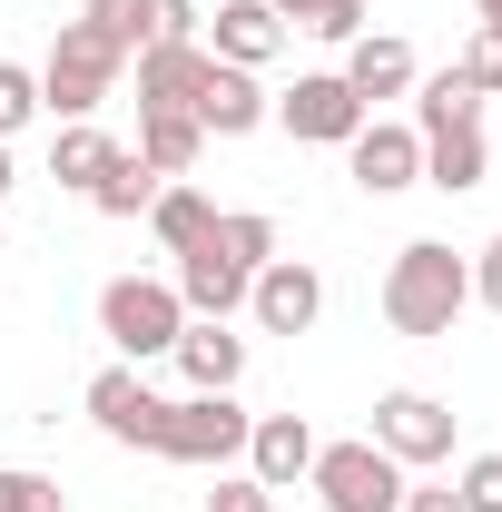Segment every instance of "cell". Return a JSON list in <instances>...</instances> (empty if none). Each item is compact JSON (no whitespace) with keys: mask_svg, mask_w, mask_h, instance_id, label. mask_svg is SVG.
Masks as SVG:
<instances>
[{"mask_svg":"<svg viewBox=\"0 0 502 512\" xmlns=\"http://www.w3.org/2000/svg\"><path fill=\"white\" fill-rule=\"evenodd\" d=\"M0 256H10V247H0Z\"/></svg>","mask_w":502,"mask_h":512,"instance_id":"d590c367","label":"cell"},{"mask_svg":"<svg viewBox=\"0 0 502 512\" xmlns=\"http://www.w3.org/2000/svg\"><path fill=\"white\" fill-rule=\"evenodd\" d=\"M168 286H178V306H188V316H217V325H227L237 306H247V286H256V276H237V266H227L217 247H188Z\"/></svg>","mask_w":502,"mask_h":512,"instance_id":"e0dca14e","label":"cell"},{"mask_svg":"<svg viewBox=\"0 0 502 512\" xmlns=\"http://www.w3.org/2000/svg\"><path fill=\"white\" fill-rule=\"evenodd\" d=\"M79 20H89V30H109V40H119L128 60H138V0H89Z\"/></svg>","mask_w":502,"mask_h":512,"instance_id":"f546056e","label":"cell"},{"mask_svg":"<svg viewBox=\"0 0 502 512\" xmlns=\"http://www.w3.org/2000/svg\"><path fill=\"white\" fill-rule=\"evenodd\" d=\"M99 335L119 345V365H148V355H168L188 335V306H178L168 276H109L99 286Z\"/></svg>","mask_w":502,"mask_h":512,"instance_id":"277c9868","label":"cell"},{"mask_svg":"<svg viewBox=\"0 0 502 512\" xmlns=\"http://www.w3.org/2000/svg\"><path fill=\"white\" fill-rule=\"evenodd\" d=\"M355 99H365V119H375V99H404L424 69H414V40H394V30H365V40H345V69H335Z\"/></svg>","mask_w":502,"mask_h":512,"instance_id":"4fadbf2b","label":"cell"},{"mask_svg":"<svg viewBox=\"0 0 502 512\" xmlns=\"http://www.w3.org/2000/svg\"><path fill=\"white\" fill-rule=\"evenodd\" d=\"M473 296L502 316V237H493V247H473Z\"/></svg>","mask_w":502,"mask_h":512,"instance_id":"1f68e13d","label":"cell"},{"mask_svg":"<svg viewBox=\"0 0 502 512\" xmlns=\"http://www.w3.org/2000/svg\"><path fill=\"white\" fill-rule=\"evenodd\" d=\"M197 79H207V40L138 50V109H197Z\"/></svg>","mask_w":502,"mask_h":512,"instance_id":"ac0fdd59","label":"cell"},{"mask_svg":"<svg viewBox=\"0 0 502 512\" xmlns=\"http://www.w3.org/2000/svg\"><path fill=\"white\" fill-rule=\"evenodd\" d=\"M453 79H463V89H483V99L502 89V30H493V20H483V30L463 40V60H453Z\"/></svg>","mask_w":502,"mask_h":512,"instance_id":"4316f807","label":"cell"},{"mask_svg":"<svg viewBox=\"0 0 502 512\" xmlns=\"http://www.w3.org/2000/svg\"><path fill=\"white\" fill-rule=\"evenodd\" d=\"M0 512H69V503H60V483H50V473L0 463Z\"/></svg>","mask_w":502,"mask_h":512,"instance_id":"83f0119b","label":"cell"},{"mask_svg":"<svg viewBox=\"0 0 502 512\" xmlns=\"http://www.w3.org/2000/svg\"><path fill=\"white\" fill-rule=\"evenodd\" d=\"M306 463H315V424H306V414H256V434H247V473L266 483V493L306 483Z\"/></svg>","mask_w":502,"mask_h":512,"instance_id":"9a60e30c","label":"cell"},{"mask_svg":"<svg viewBox=\"0 0 502 512\" xmlns=\"http://www.w3.org/2000/svg\"><path fill=\"white\" fill-rule=\"evenodd\" d=\"M10 188H20V168H10V138H0V197H10Z\"/></svg>","mask_w":502,"mask_h":512,"instance_id":"836d02e7","label":"cell"},{"mask_svg":"<svg viewBox=\"0 0 502 512\" xmlns=\"http://www.w3.org/2000/svg\"><path fill=\"white\" fill-rule=\"evenodd\" d=\"M247 434H256V414L237 404V394H178L168 414H158V463H247Z\"/></svg>","mask_w":502,"mask_h":512,"instance_id":"5b68a950","label":"cell"},{"mask_svg":"<svg viewBox=\"0 0 502 512\" xmlns=\"http://www.w3.org/2000/svg\"><path fill=\"white\" fill-rule=\"evenodd\" d=\"M453 493H463V512H502V453H473Z\"/></svg>","mask_w":502,"mask_h":512,"instance_id":"f1b7e54d","label":"cell"},{"mask_svg":"<svg viewBox=\"0 0 502 512\" xmlns=\"http://www.w3.org/2000/svg\"><path fill=\"white\" fill-rule=\"evenodd\" d=\"M89 414H99V434L109 444H158V414H168V394H148V375L138 365H99L89 375Z\"/></svg>","mask_w":502,"mask_h":512,"instance_id":"8fae6325","label":"cell"},{"mask_svg":"<svg viewBox=\"0 0 502 512\" xmlns=\"http://www.w3.org/2000/svg\"><path fill=\"white\" fill-rule=\"evenodd\" d=\"M138 158L158 168V178H188L197 158H207V128L188 109H138Z\"/></svg>","mask_w":502,"mask_h":512,"instance_id":"d6986e66","label":"cell"},{"mask_svg":"<svg viewBox=\"0 0 502 512\" xmlns=\"http://www.w3.org/2000/svg\"><path fill=\"white\" fill-rule=\"evenodd\" d=\"M207 512H276V493H266L256 473H237V483H217V493H207Z\"/></svg>","mask_w":502,"mask_h":512,"instance_id":"4dcf8cb0","label":"cell"},{"mask_svg":"<svg viewBox=\"0 0 502 512\" xmlns=\"http://www.w3.org/2000/svg\"><path fill=\"white\" fill-rule=\"evenodd\" d=\"M148 227H158V247L168 256H188L207 227H217V207H207V188H188V178H168L158 188V207H148Z\"/></svg>","mask_w":502,"mask_h":512,"instance_id":"7402d4cb","label":"cell"},{"mask_svg":"<svg viewBox=\"0 0 502 512\" xmlns=\"http://www.w3.org/2000/svg\"><path fill=\"white\" fill-rule=\"evenodd\" d=\"M345 168H355L365 197H404V188H424V138H414L404 119H365L355 138H345Z\"/></svg>","mask_w":502,"mask_h":512,"instance_id":"ba28073f","label":"cell"},{"mask_svg":"<svg viewBox=\"0 0 502 512\" xmlns=\"http://www.w3.org/2000/svg\"><path fill=\"white\" fill-rule=\"evenodd\" d=\"M394 512H463V493H453V483H404Z\"/></svg>","mask_w":502,"mask_h":512,"instance_id":"d6a6232c","label":"cell"},{"mask_svg":"<svg viewBox=\"0 0 502 512\" xmlns=\"http://www.w3.org/2000/svg\"><path fill=\"white\" fill-rule=\"evenodd\" d=\"M473 10H483V20H493V30H502V0H473Z\"/></svg>","mask_w":502,"mask_h":512,"instance_id":"e575fe53","label":"cell"},{"mask_svg":"<svg viewBox=\"0 0 502 512\" xmlns=\"http://www.w3.org/2000/svg\"><path fill=\"white\" fill-rule=\"evenodd\" d=\"M306 483H315V503H325V512H394V503H404V463H394L375 434H355V444H315Z\"/></svg>","mask_w":502,"mask_h":512,"instance_id":"8992f818","label":"cell"},{"mask_svg":"<svg viewBox=\"0 0 502 512\" xmlns=\"http://www.w3.org/2000/svg\"><path fill=\"white\" fill-rule=\"evenodd\" d=\"M375 444L394 453L404 473H414V463H453V404L394 384V394H375Z\"/></svg>","mask_w":502,"mask_h":512,"instance_id":"52a82bcc","label":"cell"},{"mask_svg":"<svg viewBox=\"0 0 502 512\" xmlns=\"http://www.w3.org/2000/svg\"><path fill=\"white\" fill-rule=\"evenodd\" d=\"M128 50L109 30H89V20H60V40H50V60H40V109H60V119H99L109 109V89H119Z\"/></svg>","mask_w":502,"mask_h":512,"instance_id":"3957f363","label":"cell"},{"mask_svg":"<svg viewBox=\"0 0 502 512\" xmlns=\"http://www.w3.org/2000/svg\"><path fill=\"white\" fill-rule=\"evenodd\" d=\"M207 138H247V128L276 119V99L256 89V69H227V60H207V79H197V109H188Z\"/></svg>","mask_w":502,"mask_h":512,"instance_id":"7c38bea8","label":"cell"},{"mask_svg":"<svg viewBox=\"0 0 502 512\" xmlns=\"http://www.w3.org/2000/svg\"><path fill=\"white\" fill-rule=\"evenodd\" d=\"M197 247H217L237 276H256V266L276 256V217H256V207H217V227H207Z\"/></svg>","mask_w":502,"mask_h":512,"instance_id":"603a6c76","label":"cell"},{"mask_svg":"<svg viewBox=\"0 0 502 512\" xmlns=\"http://www.w3.org/2000/svg\"><path fill=\"white\" fill-rule=\"evenodd\" d=\"M158 188H168V178H158V168H148L138 148H119V158L99 168V188H89V207H99V217H148V207H158Z\"/></svg>","mask_w":502,"mask_h":512,"instance_id":"44dd1931","label":"cell"},{"mask_svg":"<svg viewBox=\"0 0 502 512\" xmlns=\"http://www.w3.org/2000/svg\"><path fill=\"white\" fill-rule=\"evenodd\" d=\"M286 50V20L266 10V0H217V40H207V60H227V69H266Z\"/></svg>","mask_w":502,"mask_h":512,"instance_id":"2e32d148","label":"cell"},{"mask_svg":"<svg viewBox=\"0 0 502 512\" xmlns=\"http://www.w3.org/2000/svg\"><path fill=\"white\" fill-rule=\"evenodd\" d=\"M197 40V0H138V50H178Z\"/></svg>","mask_w":502,"mask_h":512,"instance_id":"d4e9b609","label":"cell"},{"mask_svg":"<svg viewBox=\"0 0 502 512\" xmlns=\"http://www.w3.org/2000/svg\"><path fill=\"white\" fill-rule=\"evenodd\" d=\"M247 316L266 325V335H306L315 316H325V276H315L306 256H266L247 286Z\"/></svg>","mask_w":502,"mask_h":512,"instance_id":"30bf717a","label":"cell"},{"mask_svg":"<svg viewBox=\"0 0 502 512\" xmlns=\"http://www.w3.org/2000/svg\"><path fill=\"white\" fill-rule=\"evenodd\" d=\"M168 355H178L188 394H237V375H247V335H227L217 316H188V335H178Z\"/></svg>","mask_w":502,"mask_h":512,"instance_id":"5bb4252c","label":"cell"},{"mask_svg":"<svg viewBox=\"0 0 502 512\" xmlns=\"http://www.w3.org/2000/svg\"><path fill=\"white\" fill-rule=\"evenodd\" d=\"M414 138H424V188H443V197L483 188V168H493V148H483V89H463L453 69L414 79Z\"/></svg>","mask_w":502,"mask_h":512,"instance_id":"6da1fadb","label":"cell"},{"mask_svg":"<svg viewBox=\"0 0 502 512\" xmlns=\"http://www.w3.org/2000/svg\"><path fill=\"white\" fill-rule=\"evenodd\" d=\"M473 306V256H453L443 237H414L384 266V325L394 335H453V316Z\"/></svg>","mask_w":502,"mask_h":512,"instance_id":"7a4b0ae2","label":"cell"},{"mask_svg":"<svg viewBox=\"0 0 502 512\" xmlns=\"http://www.w3.org/2000/svg\"><path fill=\"white\" fill-rule=\"evenodd\" d=\"M286 30H315V40H365V0H266Z\"/></svg>","mask_w":502,"mask_h":512,"instance_id":"cb8c5ba5","label":"cell"},{"mask_svg":"<svg viewBox=\"0 0 502 512\" xmlns=\"http://www.w3.org/2000/svg\"><path fill=\"white\" fill-rule=\"evenodd\" d=\"M276 119H286V138H306V148H345V138L365 128V99H355L335 69H306V79L276 99Z\"/></svg>","mask_w":502,"mask_h":512,"instance_id":"9c48e42d","label":"cell"},{"mask_svg":"<svg viewBox=\"0 0 502 512\" xmlns=\"http://www.w3.org/2000/svg\"><path fill=\"white\" fill-rule=\"evenodd\" d=\"M30 119H40V69L0 60V138H20Z\"/></svg>","mask_w":502,"mask_h":512,"instance_id":"484cf974","label":"cell"},{"mask_svg":"<svg viewBox=\"0 0 502 512\" xmlns=\"http://www.w3.org/2000/svg\"><path fill=\"white\" fill-rule=\"evenodd\" d=\"M109 158H119V138H109L99 119H60V138H50V178H60V188H79V197H89Z\"/></svg>","mask_w":502,"mask_h":512,"instance_id":"ffe728a7","label":"cell"}]
</instances>
